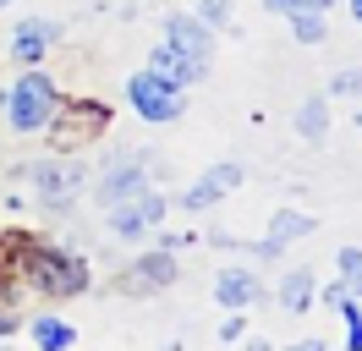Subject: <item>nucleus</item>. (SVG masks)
Segmentation results:
<instances>
[{"mask_svg": "<svg viewBox=\"0 0 362 351\" xmlns=\"http://www.w3.org/2000/svg\"><path fill=\"white\" fill-rule=\"evenodd\" d=\"M127 99L143 121H176L181 110H187V88L165 83L159 71H137L132 83H127Z\"/></svg>", "mask_w": 362, "mask_h": 351, "instance_id": "f257e3e1", "label": "nucleus"}, {"mask_svg": "<svg viewBox=\"0 0 362 351\" xmlns=\"http://www.w3.org/2000/svg\"><path fill=\"white\" fill-rule=\"evenodd\" d=\"M6 110H11V127L17 132H39L49 115H55V88H49V77L28 71L23 83L6 93Z\"/></svg>", "mask_w": 362, "mask_h": 351, "instance_id": "f03ea898", "label": "nucleus"}, {"mask_svg": "<svg viewBox=\"0 0 362 351\" xmlns=\"http://www.w3.org/2000/svg\"><path fill=\"white\" fill-rule=\"evenodd\" d=\"M83 181H88V171H83L77 159H39V165H33V187H39V197L55 203V209L83 192Z\"/></svg>", "mask_w": 362, "mask_h": 351, "instance_id": "7ed1b4c3", "label": "nucleus"}, {"mask_svg": "<svg viewBox=\"0 0 362 351\" xmlns=\"http://www.w3.org/2000/svg\"><path fill=\"white\" fill-rule=\"evenodd\" d=\"M159 219H165V197H159V192H137V197H127V203H115V209H110V225H115V236H121V241L148 236Z\"/></svg>", "mask_w": 362, "mask_h": 351, "instance_id": "20e7f679", "label": "nucleus"}, {"mask_svg": "<svg viewBox=\"0 0 362 351\" xmlns=\"http://www.w3.org/2000/svg\"><path fill=\"white\" fill-rule=\"evenodd\" d=\"M137 192H148V176H143L137 159H121V165H110V171L99 176V203L105 209H115V203H127Z\"/></svg>", "mask_w": 362, "mask_h": 351, "instance_id": "39448f33", "label": "nucleus"}, {"mask_svg": "<svg viewBox=\"0 0 362 351\" xmlns=\"http://www.w3.org/2000/svg\"><path fill=\"white\" fill-rule=\"evenodd\" d=\"M148 71H159V77H165V83H176V88H187V83H198V77H204L209 66L204 61H192V55H187V50H176V44L165 39L154 50V61H148Z\"/></svg>", "mask_w": 362, "mask_h": 351, "instance_id": "423d86ee", "label": "nucleus"}, {"mask_svg": "<svg viewBox=\"0 0 362 351\" xmlns=\"http://www.w3.org/2000/svg\"><path fill=\"white\" fill-rule=\"evenodd\" d=\"M236 187H242V171H236V165H214V171H204V181H198V187H187V197H181V203H187V209H209V203L230 197Z\"/></svg>", "mask_w": 362, "mask_h": 351, "instance_id": "0eeeda50", "label": "nucleus"}, {"mask_svg": "<svg viewBox=\"0 0 362 351\" xmlns=\"http://www.w3.org/2000/svg\"><path fill=\"white\" fill-rule=\"evenodd\" d=\"M165 39L176 44V50H187L192 61H204V66H209V55H214V33H209V22L170 17V22H165Z\"/></svg>", "mask_w": 362, "mask_h": 351, "instance_id": "6e6552de", "label": "nucleus"}, {"mask_svg": "<svg viewBox=\"0 0 362 351\" xmlns=\"http://www.w3.org/2000/svg\"><path fill=\"white\" fill-rule=\"evenodd\" d=\"M214 297H220V307H247V302H258V280L247 269H226L214 280Z\"/></svg>", "mask_w": 362, "mask_h": 351, "instance_id": "1a4fd4ad", "label": "nucleus"}, {"mask_svg": "<svg viewBox=\"0 0 362 351\" xmlns=\"http://www.w3.org/2000/svg\"><path fill=\"white\" fill-rule=\"evenodd\" d=\"M49 39H55V22H23V28H17V61L39 66Z\"/></svg>", "mask_w": 362, "mask_h": 351, "instance_id": "9d476101", "label": "nucleus"}, {"mask_svg": "<svg viewBox=\"0 0 362 351\" xmlns=\"http://www.w3.org/2000/svg\"><path fill=\"white\" fill-rule=\"evenodd\" d=\"M308 231H313V219H308V214H296V209H280V214H274V225H269V241H264V253H280L286 241L308 236Z\"/></svg>", "mask_w": 362, "mask_h": 351, "instance_id": "9b49d317", "label": "nucleus"}, {"mask_svg": "<svg viewBox=\"0 0 362 351\" xmlns=\"http://www.w3.org/2000/svg\"><path fill=\"white\" fill-rule=\"evenodd\" d=\"M296 132H302L308 143H324V132H329V105H324V99H308L302 115H296Z\"/></svg>", "mask_w": 362, "mask_h": 351, "instance_id": "f8f14e48", "label": "nucleus"}, {"mask_svg": "<svg viewBox=\"0 0 362 351\" xmlns=\"http://www.w3.org/2000/svg\"><path fill=\"white\" fill-rule=\"evenodd\" d=\"M33 340L45 351H71L77 335H71V324H61V318H33Z\"/></svg>", "mask_w": 362, "mask_h": 351, "instance_id": "ddd939ff", "label": "nucleus"}, {"mask_svg": "<svg viewBox=\"0 0 362 351\" xmlns=\"http://www.w3.org/2000/svg\"><path fill=\"white\" fill-rule=\"evenodd\" d=\"M291 33L302 44H318L324 33H329V28H324V11H318V6H296L291 11Z\"/></svg>", "mask_w": 362, "mask_h": 351, "instance_id": "4468645a", "label": "nucleus"}, {"mask_svg": "<svg viewBox=\"0 0 362 351\" xmlns=\"http://www.w3.org/2000/svg\"><path fill=\"white\" fill-rule=\"evenodd\" d=\"M308 297H313V275H291V280H286V291H280V302L291 307V313H302V307H308Z\"/></svg>", "mask_w": 362, "mask_h": 351, "instance_id": "2eb2a0df", "label": "nucleus"}, {"mask_svg": "<svg viewBox=\"0 0 362 351\" xmlns=\"http://www.w3.org/2000/svg\"><path fill=\"white\" fill-rule=\"evenodd\" d=\"M340 313H346V346L362 351V302H340Z\"/></svg>", "mask_w": 362, "mask_h": 351, "instance_id": "dca6fc26", "label": "nucleus"}, {"mask_svg": "<svg viewBox=\"0 0 362 351\" xmlns=\"http://www.w3.org/2000/svg\"><path fill=\"white\" fill-rule=\"evenodd\" d=\"M204 22H209V28H226V22H230V6H226V0H204Z\"/></svg>", "mask_w": 362, "mask_h": 351, "instance_id": "f3484780", "label": "nucleus"}, {"mask_svg": "<svg viewBox=\"0 0 362 351\" xmlns=\"http://www.w3.org/2000/svg\"><path fill=\"white\" fill-rule=\"evenodd\" d=\"M335 93H362V71H340V77H335Z\"/></svg>", "mask_w": 362, "mask_h": 351, "instance_id": "a211bd4d", "label": "nucleus"}, {"mask_svg": "<svg viewBox=\"0 0 362 351\" xmlns=\"http://www.w3.org/2000/svg\"><path fill=\"white\" fill-rule=\"evenodd\" d=\"M242 329H247L242 318H226V324H220V340H242Z\"/></svg>", "mask_w": 362, "mask_h": 351, "instance_id": "6ab92c4d", "label": "nucleus"}, {"mask_svg": "<svg viewBox=\"0 0 362 351\" xmlns=\"http://www.w3.org/2000/svg\"><path fill=\"white\" fill-rule=\"evenodd\" d=\"M269 11H280V17H291V11H296V0H269Z\"/></svg>", "mask_w": 362, "mask_h": 351, "instance_id": "aec40b11", "label": "nucleus"}, {"mask_svg": "<svg viewBox=\"0 0 362 351\" xmlns=\"http://www.w3.org/2000/svg\"><path fill=\"white\" fill-rule=\"evenodd\" d=\"M346 291H357V297H362V263H357V275L346 280Z\"/></svg>", "mask_w": 362, "mask_h": 351, "instance_id": "412c9836", "label": "nucleus"}, {"mask_svg": "<svg viewBox=\"0 0 362 351\" xmlns=\"http://www.w3.org/2000/svg\"><path fill=\"white\" fill-rule=\"evenodd\" d=\"M291 351H324V346H318V340H296Z\"/></svg>", "mask_w": 362, "mask_h": 351, "instance_id": "4be33fe9", "label": "nucleus"}, {"mask_svg": "<svg viewBox=\"0 0 362 351\" xmlns=\"http://www.w3.org/2000/svg\"><path fill=\"white\" fill-rule=\"evenodd\" d=\"M296 6H318V11H324V6H329V0H296Z\"/></svg>", "mask_w": 362, "mask_h": 351, "instance_id": "5701e85b", "label": "nucleus"}, {"mask_svg": "<svg viewBox=\"0 0 362 351\" xmlns=\"http://www.w3.org/2000/svg\"><path fill=\"white\" fill-rule=\"evenodd\" d=\"M351 17H357V22H362V0H351Z\"/></svg>", "mask_w": 362, "mask_h": 351, "instance_id": "b1692460", "label": "nucleus"}, {"mask_svg": "<svg viewBox=\"0 0 362 351\" xmlns=\"http://www.w3.org/2000/svg\"><path fill=\"white\" fill-rule=\"evenodd\" d=\"M0 6H6V0H0Z\"/></svg>", "mask_w": 362, "mask_h": 351, "instance_id": "393cba45", "label": "nucleus"}]
</instances>
